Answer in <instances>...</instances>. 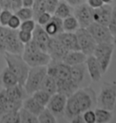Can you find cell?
<instances>
[{
    "mask_svg": "<svg viewBox=\"0 0 116 123\" xmlns=\"http://www.w3.org/2000/svg\"><path fill=\"white\" fill-rule=\"evenodd\" d=\"M3 55H4L5 61L6 62V66L16 76L18 80V83L24 86L30 70V66L24 60L23 56L21 54H10L6 52Z\"/></svg>",
    "mask_w": 116,
    "mask_h": 123,
    "instance_id": "1",
    "label": "cell"
},
{
    "mask_svg": "<svg viewBox=\"0 0 116 123\" xmlns=\"http://www.w3.org/2000/svg\"><path fill=\"white\" fill-rule=\"evenodd\" d=\"M116 100V83L104 82L97 97V106L112 111Z\"/></svg>",
    "mask_w": 116,
    "mask_h": 123,
    "instance_id": "2",
    "label": "cell"
},
{
    "mask_svg": "<svg viewBox=\"0 0 116 123\" xmlns=\"http://www.w3.org/2000/svg\"><path fill=\"white\" fill-rule=\"evenodd\" d=\"M47 74L46 66H36L30 67L29 73L27 75L26 83L24 87L29 95H32L35 92L40 89L44 78Z\"/></svg>",
    "mask_w": 116,
    "mask_h": 123,
    "instance_id": "3",
    "label": "cell"
},
{
    "mask_svg": "<svg viewBox=\"0 0 116 123\" xmlns=\"http://www.w3.org/2000/svg\"><path fill=\"white\" fill-rule=\"evenodd\" d=\"M114 47L115 46L113 44V43H97L96 47L93 51V55L96 58L103 73L107 72L109 66H110Z\"/></svg>",
    "mask_w": 116,
    "mask_h": 123,
    "instance_id": "4",
    "label": "cell"
},
{
    "mask_svg": "<svg viewBox=\"0 0 116 123\" xmlns=\"http://www.w3.org/2000/svg\"><path fill=\"white\" fill-rule=\"evenodd\" d=\"M73 95L77 100L82 113L87 110H93L97 105L96 94L90 87L79 88Z\"/></svg>",
    "mask_w": 116,
    "mask_h": 123,
    "instance_id": "5",
    "label": "cell"
},
{
    "mask_svg": "<svg viewBox=\"0 0 116 123\" xmlns=\"http://www.w3.org/2000/svg\"><path fill=\"white\" fill-rule=\"evenodd\" d=\"M47 74L54 77L56 81H70L71 79V66L67 65L64 62L51 60L47 64Z\"/></svg>",
    "mask_w": 116,
    "mask_h": 123,
    "instance_id": "6",
    "label": "cell"
},
{
    "mask_svg": "<svg viewBox=\"0 0 116 123\" xmlns=\"http://www.w3.org/2000/svg\"><path fill=\"white\" fill-rule=\"evenodd\" d=\"M25 44L18 37V30L6 29V35L5 39V50L7 53L15 54H23Z\"/></svg>",
    "mask_w": 116,
    "mask_h": 123,
    "instance_id": "7",
    "label": "cell"
},
{
    "mask_svg": "<svg viewBox=\"0 0 116 123\" xmlns=\"http://www.w3.org/2000/svg\"><path fill=\"white\" fill-rule=\"evenodd\" d=\"M76 36H77L78 43L80 46V50L85 54L87 56L92 55L93 54V51L97 45V43L93 39L92 35L89 33V31L86 28H82L80 27L76 32Z\"/></svg>",
    "mask_w": 116,
    "mask_h": 123,
    "instance_id": "8",
    "label": "cell"
},
{
    "mask_svg": "<svg viewBox=\"0 0 116 123\" xmlns=\"http://www.w3.org/2000/svg\"><path fill=\"white\" fill-rule=\"evenodd\" d=\"M86 29L89 31L93 39L97 43H112L113 35L111 33L108 26L103 25L98 23L93 22Z\"/></svg>",
    "mask_w": 116,
    "mask_h": 123,
    "instance_id": "9",
    "label": "cell"
},
{
    "mask_svg": "<svg viewBox=\"0 0 116 123\" xmlns=\"http://www.w3.org/2000/svg\"><path fill=\"white\" fill-rule=\"evenodd\" d=\"M66 101H67V97L65 95L56 92L51 96L46 108L54 114L56 119H64Z\"/></svg>",
    "mask_w": 116,
    "mask_h": 123,
    "instance_id": "10",
    "label": "cell"
},
{
    "mask_svg": "<svg viewBox=\"0 0 116 123\" xmlns=\"http://www.w3.org/2000/svg\"><path fill=\"white\" fill-rule=\"evenodd\" d=\"M93 8L87 3H84L74 7V15L76 17L80 27L86 28L93 22Z\"/></svg>",
    "mask_w": 116,
    "mask_h": 123,
    "instance_id": "11",
    "label": "cell"
},
{
    "mask_svg": "<svg viewBox=\"0 0 116 123\" xmlns=\"http://www.w3.org/2000/svg\"><path fill=\"white\" fill-rule=\"evenodd\" d=\"M69 51L64 46L62 43L58 40L57 37H50L47 45V54L50 55L51 60L57 62H63Z\"/></svg>",
    "mask_w": 116,
    "mask_h": 123,
    "instance_id": "12",
    "label": "cell"
},
{
    "mask_svg": "<svg viewBox=\"0 0 116 123\" xmlns=\"http://www.w3.org/2000/svg\"><path fill=\"white\" fill-rule=\"evenodd\" d=\"M22 56L30 67L47 66L51 61L50 55L44 51H38L30 54H22Z\"/></svg>",
    "mask_w": 116,
    "mask_h": 123,
    "instance_id": "13",
    "label": "cell"
},
{
    "mask_svg": "<svg viewBox=\"0 0 116 123\" xmlns=\"http://www.w3.org/2000/svg\"><path fill=\"white\" fill-rule=\"evenodd\" d=\"M112 6L110 4H103L100 7L94 8L93 10V22L108 26L112 16Z\"/></svg>",
    "mask_w": 116,
    "mask_h": 123,
    "instance_id": "14",
    "label": "cell"
},
{
    "mask_svg": "<svg viewBox=\"0 0 116 123\" xmlns=\"http://www.w3.org/2000/svg\"><path fill=\"white\" fill-rule=\"evenodd\" d=\"M89 75L85 62L71 66V79L79 88L84 87V82Z\"/></svg>",
    "mask_w": 116,
    "mask_h": 123,
    "instance_id": "15",
    "label": "cell"
},
{
    "mask_svg": "<svg viewBox=\"0 0 116 123\" xmlns=\"http://www.w3.org/2000/svg\"><path fill=\"white\" fill-rule=\"evenodd\" d=\"M85 64L87 67V71H88L91 80L94 82L100 81L103 73L101 69V66L98 61L96 60V58L94 57L93 54L87 56V59L85 61Z\"/></svg>",
    "mask_w": 116,
    "mask_h": 123,
    "instance_id": "16",
    "label": "cell"
},
{
    "mask_svg": "<svg viewBox=\"0 0 116 123\" xmlns=\"http://www.w3.org/2000/svg\"><path fill=\"white\" fill-rule=\"evenodd\" d=\"M55 37H57L58 40L62 43L68 51H81L75 33L62 32Z\"/></svg>",
    "mask_w": 116,
    "mask_h": 123,
    "instance_id": "17",
    "label": "cell"
},
{
    "mask_svg": "<svg viewBox=\"0 0 116 123\" xmlns=\"http://www.w3.org/2000/svg\"><path fill=\"white\" fill-rule=\"evenodd\" d=\"M50 37L51 36H49V35L44 29V27L36 23L35 30L33 31V39L38 44L40 49L44 52L47 53V45H48Z\"/></svg>",
    "mask_w": 116,
    "mask_h": 123,
    "instance_id": "18",
    "label": "cell"
},
{
    "mask_svg": "<svg viewBox=\"0 0 116 123\" xmlns=\"http://www.w3.org/2000/svg\"><path fill=\"white\" fill-rule=\"evenodd\" d=\"M5 91L8 100H15V101H23L26 98L29 96L25 87L19 83L15 86H12L10 88L5 89Z\"/></svg>",
    "mask_w": 116,
    "mask_h": 123,
    "instance_id": "19",
    "label": "cell"
},
{
    "mask_svg": "<svg viewBox=\"0 0 116 123\" xmlns=\"http://www.w3.org/2000/svg\"><path fill=\"white\" fill-rule=\"evenodd\" d=\"M44 29L45 30L49 36H56L57 35L61 34L64 32V28H63V19L55 16V15H52L50 21L44 25Z\"/></svg>",
    "mask_w": 116,
    "mask_h": 123,
    "instance_id": "20",
    "label": "cell"
},
{
    "mask_svg": "<svg viewBox=\"0 0 116 123\" xmlns=\"http://www.w3.org/2000/svg\"><path fill=\"white\" fill-rule=\"evenodd\" d=\"M16 84H18V80L16 76L12 73V71L7 66L5 67L0 73V86L2 89H7Z\"/></svg>",
    "mask_w": 116,
    "mask_h": 123,
    "instance_id": "21",
    "label": "cell"
},
{
    "mask_svg": "<svg viewBox=\"0 0 116 123\" xmlns=\"http://www.w3.org/2000/svg\"><path fill=\"white\" fill-rule=\"evenodd\" d=\"M81 113V109L79 107V104L74 95L68 97L65 105V111H64V119L71 121V119L73 118Z\"/></svg>",
    "mask_w": 116,
    "mask_h": 123,
    "instance_id": "22",
    "label": "cell"
},
{
    "mask_svg": "<svg viewBox=\"0 0 116 123\" xmlns=\"http://www.w3.org/2000/svg\"><path fill=\"white\" fill-rule=\"evenodd\" d=\"M86 59H87V55L84 54L82 51H69L63 62L67 65L73 66L84 63L85 62Z\"/></svg>",
    "mask_w": 116,
    "mask_h": 123,
    "instance_id": "23",
    "label": "cell"
},
{
    "mask_svg": "<svg viewBox=\"0 0 116 123\" xmlns=\"http://www.w3.org/2000/svg\"><path fill=\"white\" fill-rule=\"evenodd\" d=\"M22 107L25 108L26 110H27L28 111H30L33 114H35V116H38L45 108L39 102H37L32 95H29L22 101Z\"/></svg>",
    "mask_w": 116,
    "mask_h": 123,
    "instance_id": "24",
    "label": "cell"
},
{
    "mask_svg": "<svg viewBox=\"0 0 116 123\" xmlns=\"http://www.w3.org/2000/svg\"><path fill=\"white\" fill-rule=\"evenodd\" d=\"M72 15H74V7L70 6L65 0H59V3L54 11V15L64 19Z\"/></svg>",
    "mask_w": 116,
    "mask_h": 123,
    "instance_id": "25",
    "label": "cell"
},
{
    "mask_svg": "<svg viewBox=\"0 0 116 123\" xmlns=\"http://www.w3.org/2000/svg\"><path fill=\"white\" fill-rule=\"evenodd\" d=\"M40 89L43 90V91H45V92H48L51 95L56 93L57 92V84H56L55 79H54V77L46 74L45 77L44 78L42 83H41Z\"/></svg>",
    "mask_w": 116,
    "mask_h": 123,
    "instance_id": "26",
    "label": "cell"
},
{
    "mask_svg": "<svg viewBox=\"0 0 116 123\" xmlns=\"http://www.w3.org/2000/svg\"><path fill=\"white\" fill-rule=\"evenodd\" d=\"M63 28H64V32L75 33L80 28V25L76 17L74 15H72L63 19Z\"/></svg>",
    "mask_w": 116,
    "mask_h": 123,
    "instance_id": "27",
    "label": "cell"
},
{
    "mask_svg": "<svg viewBox=\"0 0 116 123\" xmlns=\"http://www.w3.org/2000/svg\"><path fill=\"white\" fill-rule=\"evenodd\" d=\"M94 112L96 116V123H108L112 121L113 118V112L103 108H96Z\"/></svg>",
    "mask_w": 116,
    "mask_h": 123,
    "instance_id": "28",
    "label": "cell"
},
{
    "mask_svg": "<svg viewBox=\"0 0 116 123\" xmlns=\"http://www.w3.org/2000/svg\"><path fill=\"white\" fill-rule=\"evenodd\" d=\"M20 123H38V118L35 114L31 113L26 110L25 108H21L19 111Z\"/></svg>",
    "mask_w": 116,
    "mask_h": 123,
    "instance_id": "29",
    "label": "cell"
},
{
    "mask_svg": "<svg viewBox=\"0 0 116 123\" xmlns=\"http://www.w3.org/2000/svg\"><path fill=\"white\" fill-rule=\"evenodd\" d=\"M32 96L34 97V99H35L37 102L43 105V106H45V107H46V105L48 104L49 102V100H50V98H51V94H49L48 92H45V91H43L41 89H39L37 90L36 92H35L33 94H32Z\"/></svg>",
    "mask_w": 116,
    "mask_h": 123,
    "instance_id": "30",
    "label": "cell"
},
{
    "mask_svg": "<svg viewBox=\"0 0 116 123\" xmlns=\"http://www.w3.org/2000/svg\"><path fill=\"white\" fill-rule=\"evenodd\" d=\"M1 123H20V117L18 111H9L0 115Z\"/></svg>",
    "mask_w": 116,
    "mask_h": 123,
    "instance_id": "31",
    "label": "cell"
},
{
    "mask_svg": "<svg viewBox=\"0 0 116 123\" xmlns=\"http://www.w3.org/2000/svg\"><path fill=\"white\" fill-rule=\"evenodd\" d=\"M38 122L40 123H56L57 119L54 117V115L47 109L45 108V110L43 111L38 116Z\"/></svg>",
    "mask_w": 116,
    "mask_h": 123,
    "instance_id": "32",
    "label": "cell"
},
{
    "mask_svg": "<svg viewBox=\"0 0 116 123\" xmlns=\"http://www.w3.org/2000/svg\"><path fill=\"white\" fill-rule=\"evenodd\" d=\"M16 16L19 17L21 21H25V20L28 19H34V13H33V9L32 7H21L19 10L14 13Z\"/></svg>",
    "mask_w": 116,
    "mask_h": 123,
    "instance_id": "33",
    "label": "cell"
},
{
    "mask_svg": "<svg viewBox=\"0 0 116 123\" xmlns=\"http://www.w3.org/2000/svg\"><path fill=\"white\" fill-rule=\"evenodd\" d=\"M32 9L34 13V20L35 21L42 13L45 12V0H35Z\"/></svg>",
    "mask_w": 116,
    "mask_h": 123,
    "instance_id": "34",
    "label": "cell"
},
{
    "mask_svg": "<svg viewBox=\"0 0 116 123\" xmlns=\"http://www.w3.org/2000/svg\"><path fill=\"white\" fill-rule=\"evenodd\" d=\"M38 51H42L40 49V47L38 46V44L35 43V41L34 39H32L31 41H29L28 43H26L25 44V48H24V53L23 54H34L35 52Z\"/></svg>",
    "mask_w": 116,
    "mask_h": 123,
    "instance_id": "35",
    "label": "cell"
},
{
    "mask_svg": "<svg viewBox=\"0 0 116 123\" xmlns=\"http://www.w3.org/2000/svg\"><path fill=\"white\" fill-rule=\"evenodd\" d=\"M35 25H36V23L34 19H28V20H25V21H22L21 22V25H20L19 29L23 31H26V32H32L35 30Z\"/></svg>",
    "mask_w": 116,
    "mask_h": 123,
    "instance_id": "36",
    "label": "cell"
},
{
    "mask_svg": "<svg viewBox=\"0 0 116 123\" xmlns=\"http://www.w3.org/2000/svg\"><path fill=\"white\" fill-rule=\"evenodd\" d=\"M13 15V12L9 9H2L0 12V25L3 26H7L8 21Z\"/></svg>",
    "mask_w": 116,
    "mask_h": 123,
    "instance_id": "37",
    "label": "cell"
},
{
    "mask_svg": "<svg viewBox=\"0 0 116 123\" xmlns=\"http://www.w3.org/2000/svg\"><path fill=\"white\" fill-rule=\"evenodd\" d=\"M83 118L85 123H96L95 112L93 110H87L83 112Z\"/></svg>",
    "mask_w": 116,
    "mask_h": 123,
    "instance_id": "38",
    "label": "cell"
},
{
    "mask_svg": "<svg viewBox=\"0 0 116 123\" xmlns=\"http://www.w3.org/2000/svg\"><path fill=\"white\" fill-rule=\"evenodd\" d=\"M6 29L7 26H3L0 25V54H3L6 53L5 50V39L6 35Z\"/></svg>",
    "mask_w": 116,
    "mask_h": 123,
    "instance_id": "39",
    "label": "cell"
},
{
    "mask_svg": "<svg viewBox=\"0 0 116 123\" xmlns=\"http://www.w3.org/2000/svg\"><path fill=\"white\" fill-rule=\"evenodd\" d=\"M21 22H22V21L19 19V17H18V16H16L15 14H13V15L10 17V19H9V21H8L7 27L8 28H10V29L17 30V29L20 27Z\"/></svg>",
    "mask_w": 116,
    "mask_h": 123,
    "instance_id": "40",
    "label": "cell"
},
{
    "mask_svg": "<svg viewBox=\"0 0 116 123\" xmlns=\"http://www.w3.org/2000/svg\"><path fill=\"white\" fill-rule=\"evenodd\" d=\"M52 15L50 13H48V12H44V13H42L41 15H39L38 17L35 19V21H36V23L38 24V25H42V26H44V25H45L49 21H50L51 17H52Z\"/></svg>",
    "mask_w": 116,
    "mask_h": 123,
    "instance_id": "41",
    "label": "cell"
},
{
    "mask_svg": "<svg viewBox=\"0 0 116 123\" xmlns=\"http://www.w3.org/2000/svg\"><path fill=\"white\" fill-rule=\"evenodd\" d=\"M18 37H19L20 41L23 43L24 44H26V43L31 41L33 39V33L32 32H26V31L18 30Z\"/></svg>",
    "mask_w": 116,
    "mask_h": 123,
    "instance_id": "42",
    "label": "cell"
},
{
    "mask_svg": "<svg viewBox=\"0 0 116 123\" xmlns=\"http://www.w3.org/2000/svg\"><path fill=\"white\" fill-rule=\"evenodd\" d=\"M108 27L112 35L116 34V6H114L112 7V16L110 19V23L108 25Z\"/></svg>",
    "mask_w": 116,
    "mask_h": 123,
    "instance_id": "43",
    "label": "cell"
},
{
    "mask_svg": "<svg viewBox=\"0 0 116 123\" xmlns=\"http://www.w3.org/2000/svg\"><path fill=\"white\" fill-rule=\"evenodd\" d=\"M59 0H45V11L54 15L55 9L57 7Z\"/></svg>",
    "mask_w": 116,
    "mask_h": 123,
    "instance_id": "44",
    "label": "cell"
},
{
    "mask_svg": "<svg viewBox=\"0 0 116 123\" xmlns=\"http://www.w3.org/2000/svg\"><path fill=\"white\" fill-rule=\"evenodd\" d=\"M21 7H23V3L22 0H11V5H10V10L13 13L19 10Z\"/></svg>",
    "mask_w": 116,
    "mask_h": 123,
    "instance_id": "45",
    "label": "cell"
},
{
    "mask_svg": "<svg viewBox=\"0 0 116 123\" xmlns=\"http://www.w3.org/2000/svg\"><path fill=\"white\" fill-rule=\"evenodd\" d=\"M8 100L7 97H6V91L5 89H2L0 91V113L2 111L3 108H4L5 104L6 103V101Z\"/></svg>",
    "mask_w": 116,
    "mask_h": 123,
    "instance_id": "46",
    "label": "cell"
},
{
    "mask_svg": "<svg viewBox=\"0 0 116 123\" xmlns=\"http://www.w3.org/2000/svg\"><path fill=\"white\" fill-rule=\"evenodd\" d=\"M86 1H87V4L89 5L93 9L100 7L103 5V2L102 0H86Z\"/></svg>",
    "mask_w": 116,
    "mask_h": 123,
    "instance_id": "47",
    "label": "cell"
},
{
    "mask_svg": "<svg viewBox=\"0 0 116 123\" xmlns=\"http://www.w3.org/2000/svg\"><path fill=\"white\" fill-rule=\"evenodd\" d=\"M65 1L73 7H75L79 5H82L86 2V0H65Z\"/></svg>",
    "mask_w": 116,
    "mask_h": 123,
    "instance_id": "48",
    "label": "cell"
},
{
    "mask_svg": "<svg viewBox=\"0 0 116 123\" xmlns=\"http://www.w3.org/2000/svg\"><path fill=\"white\" fill-rule=\"evenodd\" d=\"M11 0H0V6L2 9H9L10 10Z\"/></svg>",
    "mask_w": 116,
    "mask_h": 123,
    "instance_id": "49",
    "label": "cell"
},
{
    "mask_svg": "<svg viewBox=\"0 0 116 123\" xmlns=\"http://www.w3.org/2000/svg\"><path fill=\"white\" fill-rule=\"evenodd\" d=\"M71 122H73V123H84V118H83V113L78 114V115H76L74 118H73V119H71Z\"/></svg>",
    "mask_w": 116,
    "mask_h": 123,
    "instance_id": "50",
    "label": "cell"
},
{
    "mask_svg": "<svg viewBox=\"0 0 116 123\" xmlns=\"http://www.w3.org/2000/svg\"><path fill=\"white\" fill-rule=\"evenodd\" d=\"M24 7H32L35 3V0H22Z\"/></svg>",
    "mask_w": 116,
    "mask_h": 123,
    "instance_id": "51",
    "label": "cell"
},
{
    "mask_svg": "<svg viewBox=\"0 0 116 123\" xmlns=\"http://www.w3.org/2000/svg\"><path fill=\"white\" fill-rule=\"evenodd\" d=\"M102 1H103V4H112V1H113V0H102Z\"/></svg>",
    "mask_w": 116,
    "mask_h": 123,
    "instance_id": "52",
    "label": "cell"
},
{
    "mask_svg": "<svg viewBox=\"0 0 116 123\" xmlns=\"http://www.w3.org/2000/svg\"><path fill=\"white\" fill-rule=\"evenodd\" d=\"M112 43H113L114 46H116V34L113 35V41H112Z\"/></svg>",
    "mask_w": 116,
    "mask_h": 123,
    "instance_id": "53",
    "label": "cell"
},
{
    "mask_svg": "<svg viewBox=\"0 0 116 123\" xmlns=\"http://www.w3.org/2000/svg\"><path fill=\"white\" fill-rule=\"evenodd\" d=\"M112 112H113L114 114H116V100H115V105H114V109H113V111H112Z\"/></svg>",
    "mask_w": 116,
    "mask_h": 123,
    "instance_id": "54",
    "label": "cell"
},
{
    "mask_svg": "<svg viewBox=\"0 0 116 123\" xmlns=\"http://www.w3.org/2000/svg\"><path fill=\"white\" fill-rule=\"evenodd\" d=\"M1 10H2V8H1V6H0V12H1Z\"/></svg>",
    "mask_w": 116,
    "mask_h": 123,
    "instance_id": "55",
    "label": "cell"
}]
</instances>
